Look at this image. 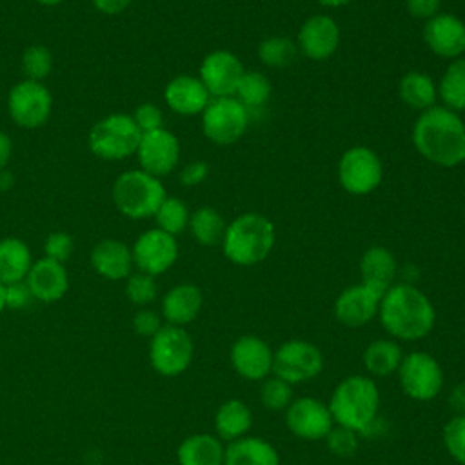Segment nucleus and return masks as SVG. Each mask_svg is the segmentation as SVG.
<instances>
[{"label": "nucleus", "instance_id": "20", "mask_svg": "<svg viewBox=\"0 0 465 465\" xmlns=\"http://www.w3.org/2000/svg\"><path fill=\"white\" fill-rule=\"evenodd\" d=\"M231 365L245 380H263L272 371V351L258 336H240L231 347Z\"/></svg>", "mask_w": 465, "mask_h": 465}, {"label": "nucleus", "instance_id": "1", "mask_svg": "<svg viewBox=\"0 0 465 465\" xmlns=\"http://www.w3.org/2000/svg\"><path fill=\"white\" fill-rule=\"evenodd\" d=\"M412 143L434 165L447 169L461 165L465 162V124L460 113L443 105L420 113L412 125Z\"/></svg>", "mask_w": 465, "mask_h": 465}, {"label": "nucleus", "instance_id": "22", "mask_svg": "<svg viewBox=\"0 0 465 465\" xmlns=\"http://www.w3.org/2000/svg\"><path fill=\"white\" fill-rule=\"evenodd\" d=\"M163 98L167 107L176 114L194 116L203 113L213 96L198 76L178 74L165 85Z\"/></svg>", "mask_w": 465, "mask_h": 465}, {"label": "nucleus", "instance_id": "17", "mask_svg": "<svg viewBox=\"0 0 465 465\" xmlns=\"http://www.w3.org/2000/svg\"><path fill=\"white\" fill-rule=\"evenodd\" d=\"M341 40V31L336 20L329 15H312L303 20V24L298 29L296 45L300 53L311 60L322 62L331 58Z\"/></svg>", "mask_w": 465, "mask_h": 465}, {"label": "nucleus", "instance_id": "50", "mask_svg": "<svg viewBox=\"0 0 465 465\" xmlns=\"http://www.w3.org/2000/svg\"><path fill=\"white\" fill-rule=\"evenodd\" d=\"M450 405H452V409H456V411H460L461 414H465V381L460 383V385L452 391V394H450Z\"/></svg>", "mask_w": 465, "mask_h": 465}, {"label": "nucleus", "instance_id": "15", "mask_svg": "<svg viewBox=\"0 0 465 465\" xmlns=\"http://www.w3.org/2000/svg\"><path fill=\"white\" fill-rule=\"evenodd\" d=\"M285 423L289 430L307 441H318L327 438L334 420L329 407L316 398H298L292 400L285 409Z\"/></svg>", "mask_w": 465, "mask_h": 465}, {"label": "nucleus", "instance_id": "12", "mask_svg": "<svg viewBox=\"0 0 465 465\" xmlns=\"http://www.w3.org/2000/svg\"><path fill=\"white\" fill-rule=\"evenodd\" d=\"M398 374L403 392L418 401L436 398L443 387V371L436 358L427 352H411L403 356Z\"/></svg>", "mask_w": 465, "mask_h": 465}, {"label": "nucleus", "instance_id": "52", "mask_svg": "<svg viewBox=\"0 0 465 465\" xmlns=\"http://www.w3.org/2000/svg\"><path fill=\"white\" fill-rule=\"evenodd\" d=\"M11 183H13V176L7 171L0 169V189H7L11 187Z\"/></svg>", "mask_w": 465, "mask_h": 465}, {"label": "nucleus", "instance_id": "34", "mask_svg": "<svg viewBox=\"0 0 465 465\" xmlns=\"http://www.w3.org/2000/svg\"><path fill=\"white\" fill-rule=\"evenodd\" d=\"M272 93V85L269 78L260 71H245L234 96L243 104V107L251 113L252 109H262Z\"/></svg>", "mask_w": 465, "mask_h": 465}, {"label": "nucleus", "instance_id": "47", "mask_svg": "<svg viewBox=\"0 0 465 465\" xmlns=\"http://www.w3.org/2000/svg\"><path fill=\"white\" fill-rule=\"evenodd\" d=\"M405 9L412 18L429 20L441 9V0H405Z\"/></svg>", "mask_w": 465, "mask_h": 465}, {"label": "nucleus", "instance_id": "18", "mask_svg": "<svg viewBox=\"0 0 465 465\" xmlns=\"http://www.w3.org/2000/svg\"><path fill=\"white\" fill-rule=\"evenodd\" d=\"M423 42L440 58L454 60L465 54V22L452 13H438L423 24Z\"/></svg>", "mask_w": 465, "mask_h": 465}, {"label": "nucleus", "instance_id": "10", "mask_svg": "<svg viewBox=\"0 0 465 465\" xmlns=\"http://www.w3.org/2000/svg\"><path fill=\"white\" fill-rule=\"evenodd\" d=\"M323 369V356L314 343L289 340L272 354V372L287 383H303L316 378Z\"/></svg>", "mask_w": 465, "mask_h": 465}, {"label": "nucleus", "instance_id": "38", "mask_svg": "<svg viewBox=\"0 0 465 465\" xmlns=\"http://www.w3.org/2000/svg\"><path fill=\"white\" fill-rule=\"evenodd\" d=\"M156 292H158V287H156L154 276L151 274L138 271L125 278V296L134 305H140V307L149 305L156 298Z\"/></svg>", "mask_w": 465, "mask_h": 465}, {"label": "nucleus", "instance_id": "30", "mask_svg": "<svg viewBox=\"0 0 465 465\" xmlns=\"http://www.w3.org/2000/svg\"><path fill=\"white\" fill-rule=\"evenodd\" d=\"M252 425V412L242 400H229L222 403L214 416V429L220 440L234 441L243 438Z\"/></svg>", "mask_w": 465, "mask_h": 465}, {"label": "nucleus", "instance_id": "14", "mask_svg": "<svg viewBox=\"0 0 465 465\" xmlns=\"http://www.w3.org/2000/svg\"><path fill=\"white\" fill-rule=\"evenodd\" d=\"M243 73V64L232 51L214 49L203 56L198 78L213 98H220L234 96Z\"/></svg>", "mask_w": 465, "mask_h": 465}, {"label": "nucleus", "instance_id": "31", "mask_svg": "<svg viewBox=\"0 0 465 465\" xmlns=\"http://www.w3.org/2000/svg\"><path fill=\"white\" fill-rule=\"evenodd\" d=\"M438 98L454 113L465 111V54L450 60L443 71L438 82Z\"/></svg>", "mask_w": 465, "mask_h": 465}, {"label": "nucleus", "instance_id": "13", "mask_svg": "<svg viewBox=\"0 0 465 465\" xmlns=\"http://www.w3.org/2000/svg\"><path fill=\"white\" fill-rule=\"evenodd\" d=\"M133 263L140 272L158 276L169 271L178 258V242L173 234L154 227L143 231L131 247Z\"/></svg>", "mask_w": 465, "mask_h": 465}, {"label": "nucleus", "instance_id": "9", "mask_svg": "<svg viewBox=\"0 0 465 465\" xmlns=\"http://www.w3.org/2000/svg\"><path fill=\"white\" fill-rule=\"evenodd\" d=\"M193 352V338L178 325H162L149 343V361L153 369L167 378L182 374L191 365Z\"/></svg>", "mask_w": 465, "mask_h": 465}, {"label": "nucleus", "instance_id": "46", "mask_svg": "<svg viewBox=\"0 0 465 465\" xmlns=\"http://www.w3.org/2000/svg\"><path fill=\"white\" fill-rule=\"evenodd\" d=\"M207 176H209V165H207L203 160L189 162V163L183 165V169L180 171V182H182V185H185V187L200 185Z\"/></svg>", "mask_w": 465, "mask_h": 465}, {"label": "nucleus", "instance_id": "23", "mask_svg": "<svg viewBox=\"0 0 465 465\" xmlns=\"http://www.w3.org/2000/svg\"><path fill=\"white\" fill-rule=\"evenodd\" d=\"M91 265L107 280H125L134 265L131 247L114 238L102 240L91 251Z\"/></svg>", "mask_w": 465, "mask_h": 465}, {"label": "nucleus", "instance_id": "28", "mask_svg": "<svg viewBox=\"0 0 465 465\" xmlns=\"http://www.w3.org/2000/svg\"><path fill=\"white\" fill-rule=\"evenodd\" d=\"M398 94L407 107L423 113L436 105L438 84H434L432 76L427 73L409 71L400 78Z\"/></svg>", "mask_w": 465, "mask_h": 465}, {"label": "nucleus", "instance_id": "45", "mask_svg": "<svg viewBox=\"0 0 465 465\" xmlns=\"http://www.w3.org/2000/svg\"><path fill=\"white\" fill-rule=\"evenodd\" d=\"M35 298H33L25 280L5 285V309H24Z\"/></svg>", "mask_w": 465, "mask_h": 465}, {"label": "nucleus", "instance_id": "29", "mask_svg": "<svg viewBox=\"0 0 465 465\" xmlns=\"http://www.w3.org/2000/svg\"><path fill=\"white\" fill-rule=\"evenodd\" d=\"M33 265L31 251L20 238L0 240V282L4 285L24 282Z\"/></svg>", "mask_w": 465, "mask_h": 465}, {"label": "nucleus", "instance_id": "24", "mask_svg": "<svg viewBox=\"0 0 465 465\" xmlns=\"http://www.w3.org/2000/svg\"><path fill=\"white\" fill-rule=\"evenodd\" d=\"M202 305V291L193 283H180L165 292L162 300V316L169 325L183 327L196 320Z\"/></svg>", "mask_w": 465, "mask_h": 465}, {"label": "nucleus", "instance_id": "3", "mask_svg": "<svg viewBox=\"0 0 465 465\" xmlns=\"http://www.w3.org/2000/svg\"><path fill=\"white\" fill-rule=\"evenodd\" d=\"M276 240L272 222L260 213L249 211L227 223L222 240L223 254L229 262L240 267H251L263 262Z\"/></svg>", "mask_w": 465, "mask_h": 465}, {"label": "nucleus", "instance_id": "54", "mask_svg": "<svg viewBox=\"0 0 465 465\" xmlns=\"http://www.w3.org/2000/svg\"><path fill=\"white\" fill-rule=\"evenodd\" d=\"M38 4H42V5H47V7H53V5H58V4H62L64 0H36Z\"/></svg>", "mask_w": 465, "mask_h": 465}, {"label": "nucleus", "instance_id": "42", "mask_svg": "<svg viewBox=\"0 0 465 465\" xmlns=\"http://www.w3.org/2000/svg\"><path fill=\"white\" fill-rule=\"evenodd\" d=\"M327 445L331 452L336 456H351L358 447V438L354 430L338 427V429H331V432L327 434Z\"/></svg>", "mask_w": 465, "mask_h": 465}, {"label": "nucleus", "instance_id": "51", "mask_svg": "<svg viewBox=\"0 0 465 465\" xmlns=\"http://www.w3.org/2000/svg\"><path fill=\"white\" fill-rule=\"evenodd\" d=\"M316 2L323 7H343V5L351 4L352 0H316Z\"/></svg>", "mask_w": 465, "mask_h": 465}, {"label": "nucleus", "instance_id": "39", "mask_svg": "<svg viewBox=\"0 0 465 465\" xmlns=\"http://www.w3.org/2000/svg\"><path fill=\"white\" fill-rule=\"evenodd\" d=\"M262 405L269 411H283L292 401V387L282 378H269L263 381L260 391Z\"/></svg>", "mask_w": 465, "mask_h": 465}, {"label": "nucleus", "instance_id": "6", "mask_svg": "<svg viewBox=\"0 0 465 465\" xmlns=\"http://www.w3.org/2000/svg\"><path fill=\"white\" fill-rule=\"evenodd\" d=\"M142 131L131 114L114 113L98 120L89 131V149L104 160H124L136 154Z\"/></svg>", "mask_w": 465, "mask_h": 465}, {"label": "nucleus", "instance_id": "37", "mask_svg": "<svg viewBox=\"0 0 465 465\" xmlns=\"http://www.w3.org/2000/svg\"><path fill=\"white\" fill-rule=\"evenodd\" d=\"M53 69V54L44 45H29L22 54V71L27 80L42 82Z\"/></svg>", "mask_w": 465, "mask_h": 465}, {"label": "nucleus", "instance_id": "43", "mask_svg": "<svg viewBox=\"0 0 465 465\" xmlns=\"http://www.w3.org/2000/svg\"><path fill=\"white\" fill-rule=\"evenodd\" d=\"M131 116L142 133H149V131H156V129L163 127V114H162L160 107L151 102L140 104Z\"/></svg>", "mask_w": 465, "mask_h": 465}, {"label": "nucleus", "instance_id": "8", "mask_svg": "<svg viewBox=\"0 0 465 465\" xmlns=\"http://www.w3.org/2000/svg\"><path fill=\"white\" fill-rule=\"evenodd\" d=\"M383 180V163L367 145L349 147L338 162V182L352 196H365Z\"/></svg>", "mask_w": 465, "mask_h": 465}, {"label": "nucleus", "instance_id": "5", "mask_svg": "<svg viewBox=\"0 0 465 465\" xmlns=\"http://www.w3.org/2000/svg\"><path fill=\"white\" fill-rule=\"evenodd\" d=\"M167 196L160 178L143 169L122 173L113 185V202L116 209L133 220L151 218Z\"/></svg>", "mask_w": 465, "mask_h": 465}, {"label": "nucleus", "instance_id": "32", "mask_svg": "<svg viewBox=\"0 0 465 465\" xmlns=\"http://www.w3.org/2000/svg\"><path fill=\"white\" fill-rule=\"evenodd\" d=\"M189 231L193 234V238L200 243V245H218L223 240L225 234V220L223 216L209 205L198 207L194 213H191L189 216Z\"/></svg>", "mask_w": 465, "mask_h": 465}, {"label": "nucleus", "instance_id": "41", "mask_svg": "<svg viewBox=\"0 0 465 465\" xmlns=\"http://www.w3.org/2000/svg\"><path fill=\"white\" fill-rule=\"evenodd\" d=\"M73 249H74L73 236L67 234V232H64V231L51 232V234L45 238V243H44L45 258H51V260L60 262V263H64V262L73 254Z\"/></svg>", "mask_w": 465, "mask_h": 465}, {"label": "nucleus", "instance_id": "25", "mask_svg": "<svg viewBox=\"0 0 465 465\" xmlns=\"http://www.w3.org/2000/svg\"><path fill=\"white\" fill-rule=\"evenodd\" d=\"M360 274L361 283L372 287L380 294H385V291L394 285L398 274V262L387 247L372 245L365 249L360 258Z\"/></svg>", "mask_w": 465, "mask_h": 465}, {"label": "nucleus", "instance_id": "44", "mask_svg": "<svg viewBox=\"0 0 465 465\" xmlns=\"http://www.w3.org/2000/svg\"><path fill=\"white\" fill-rule=\"evenodd\" d=\"M133 329L140 336L153 338L162 329V316L153 309L142 307L133 316Z\"/></svg>", "mask_w": 465, "mask_h": 465}, {"label": "nucleus", "instance_id": "21", "mask_svg": "<svg viewBox=\"0 0 465 465\" xmlns=\"http://www.w3.org/2000/svg\"><path fill=\"white\" fill-rule=\"evenodd\" d=\"M25 283L33 294L35 300L51 303L60 300L69 287V276L64 267V263L54 262L51 258H40L33 262Z\"/></svg>", "mask_w": 465, "mask_h": 465}, {"label": "nucleus", "instance_id": "19", "mask_svg": "<svg viewBox=\"0 0 465 465\" xmlns=\"http://www.w3.org/2000/svg\"><path fill=\"white\" fill-rule=\"evenodd\" d=\"M381 296L365 283L343 289L334 302V316L345 327H361L369 323L380 309Z\"/></svg>", "mask_w": 465, "mask_h": 465}, {"label": "nucleus", "instance_id": "35", "mask_svg": "<svg viewBox=\"0 0 465 465\" xmlns=\"http://www.w3.org/2000/svg\"><path fill=\"white\" fill-rule=\"evenodd\" d=\"M296 53H298V45L291 38L282 35L267 36L258 45L260 62L271 69L289 67L296 58Z\"/></svg>", "mask_w": 465, "mask_h": 465}, {"label": "nucleus", "instance_id": "49", "mask_svg": "<svg viewBox=\"0 0 465 465\" xmlns=\"http://www.w3.org/2000/svg\"><path fill=\"white\" fill-rule=\"evenodd\" d=\"M11 153H13L11 138L4 131H0V169H4L7 165Z\"/></svg>", "mask_w": 465, "mask_h": 465}, {"label": "nucleus", "instance_id": "33", "mask_svg": "<svg viewBox=\"0 0 465 465\" xmlns=\"http://www.w3.org/2000/svg\"><path fill=\"white\" fill-rule=\"evenodd\" d=\"M403 360L401 349L392 340H376L363 352V365L372 376H389L398 371Z\"/></svg>", "mask_w": 465, "mask_h": 465}, {"label": "nucleus", "instance_id": "36", "mask_svg": "<svg viewBox=\"0 0 465 465\" xmlns=\"http://www.w3.org/2000/svg\"><path fill=\"white\" fill-rule=\"evenodd\" d=\"M189 209L185 205V202H182L176 196H165L163 202L160 203L158 211L154 213V220L158 229L176 236L180 232H183L189 225Z\"/></svg>", "mask_w": 465, "mask_h": 465}, {"label": "nucleus", "instance_id": "27", "mask_svg": "<svg viewBox=\"0 0 465 465\" xmlns=\"http://www.w3.org/2000/svg\"><path fill=\"white\" fill-rule=\"evenodd\" d=\"M225 449L216 436L211 434H191L176 450L180 465H223Z\"/></svg>", "mask_w": 465, "mask_h": 465}, {"label": "nucleus", "instance_id": "48", "mask_svg": "<svg viewBox=\"0 0 465 465\" xmlns=\"http://www.w3.org/2000/svg\"><path fill=\"white\" fill-rule=\"evenodd\" d=\"M133 0H93L94 7L105 15H118L129 7Z\"/></svg>", "mask_w": 465, "mask_h": 465}, {"label": "nucleus", "instance_id": "2", "mask_svg": "<svg viewBox=\"0 0 465 465\" xmlns=\"http://www.w3.org/2000/svg\"><path fill=\"white\" fill-rule=\"evenodd\" d=\"M383 329L400 340L425 338L436 322V311L427 294L412 283H394L381 296L378 309Z\"/></svg>", "mask_w": 465, "mask_h": 465}, {"label": "nucleus", "instance_id": "26", "mask_svg": "<svg viewBox=\"0 0 465 465\" xmlns=\"http://www.w3.org/2000/svg\"><path fill=\"white\" fill-rule=\"evenodd\" d=\"M223 465H280V456L269 441L254 436H243L229 441Z\"/></svg>", "mask_w": 465, "mask_h": 465}, {"label": "nucleus", "instance_id": "16", "mask_svg": "<svg viewBox=\"0 0 465 465\" xmlns=\"http://www.w3.org/2000/svg\"><path fill=\"white\" fill-rule=\"evenodd\" d=\"M136 156L140 162V167L160 178L169 174L180 160V142L174 133L162 127L156 131L142 133Z\"/></svg>", "mask_w": 465, "mask_h": 465}, {"label": "nucleus", "instance_id": "53", "mask_svg": "<svg viewBox=\"0 0 465 465\" xmlns=\"http://www.w3.org/2000/svg\"><path fill=\"white\" fill-rule=\"evenodd\" d=\"M5 309V285L0 282V314Z\"/></svg>", "mask_w": 465, "mask_h": 465}, {"label": "nucleus", "instance_id": "4", "mask_svg": "<svg viewBox=\"0 0 465 465\" xmlns=\"http://www.w3.org/2000/svg\"><path fill=\"white\" fill-rule=\"evenodd\" d=\"M327 407L338 427L367 432L378 414L380 392L371 378L347 376L336 385Z\"/></svg>", "mask_w": 465, "mask_h": 465}, {"label": "nucleus", "instance_id": "11", "mask_svg": "<svg viewBox=\"0 0 465 465\" xmlns=\"http://www.w3.org/2000/svg\"><path fill=\"white\" fill-rule=\"evenodd\" d=\"M53 96L49 89L36 80H22L15 84L7 94V111L13 122L25 129L44 125L51 114Z\"/></svg>", "mask_w": 465, "mask_h": 465}, {"label": "nucleus", "instance_id": "7", "mask_svg": "<svg viewBox=\"0 0 465 465\" xmlns=\"http://www.w3.org/2000/svg\"><path fill=\"white\" fill-rule=\"evenodd\" d=\"M249 125V111L236 96L211 98L202 113V131L216 145L238 142Z\"/></svg>", "mask_w": 465, "mask_h": 465}, {"label": "nucleus", "instance_id": "40", "mask_svg": "<svg viewBox=\"0 0 465 465\" xmlns=\"http://www.w3.org/2000/svg\"><path fill=\"white\" fill-rule=\"evenodd\" d=\"M443 443L449 454L465 465V414L454 416L443 429Z\"/></svg>", "mask_w": 465, "mask_h": 465}]
</instances>
